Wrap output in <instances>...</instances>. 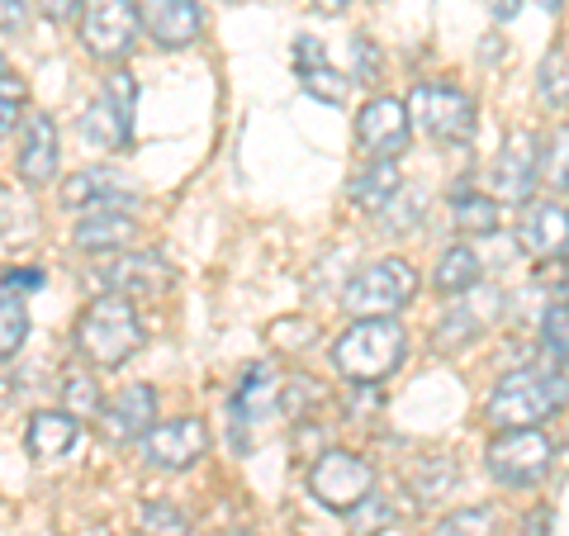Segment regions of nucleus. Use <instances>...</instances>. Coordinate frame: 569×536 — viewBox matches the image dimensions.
Wrapping results in <instances>:
<instances>
[{
	"label": "nucleus",
	"mask_w": 569,
	"mask_h": 536,
	"mask_svg": "<svg viewBox=\"0 0 569 536\" xmlns=\"http://www.w3.org/2000/svg\"><path fill=\"white\" fill-rule=\"evenodd\" d=\"M408 356V332L399 318H361L356 328H347L332 347L337 370L356 385H380L389 380Z\"/></svg>",
	"instance_id": "1"
},
{
	"label": "nucleus",
	"mask_w": 569,
	"mask_h": 536,
	"mask_svg": "<svg viewBox=\"0 0 569 536\" xmlns=\"http://www.w3.org/2000/svg\"><path fill=\"white\" fill-rule=\"evenodd\" d=\"M77 347L86 361L96 366H123L142 347V318L133 299L123 295H100L81 309L77 318Z\"/></svg>",
	"instance_id": "2"
},
{
	"label": "nucleus",
	"mask_w": 569,
	"mask_h": 536,
	"mask_svg": "<svg viewBox=\"0 0 569 536\" xmlns=\"http://www.w3.org/2000/svg\"><path fill=\"white\" fill-rule=\"evenodd\" d=\"M565 404V366L556 370H512L493 385L489 423L493 427H537L541 418L560 414Z\"/></svg>",
	"instance_id": "3"
},
{
	"label": "nucleus",
	"mask_w": 569,
	"mask_h": 536,
	"mask_svg": "<svg viewBox=\"0 0 569 536\" xmlns=\"http://www.w3.org/2000/svg\"><path fill=\"white\" fill-rule=\"evenodd\" d=\"M413 295H418V271L403 257H385L347 280L342 309L356 318H395L403 304H413Z\"/></svg>",
	"instance_id": "4"
},
{
	"label": "nucleus",
	"mask_w": 569,
	"mask_h": 536,
	"mask_svg": "<svg viewBox=\"0 0 569 536\" xmlns=\"http://www.w3.org/2000/svg\"><path fill=\"white\" fill-rule=\"evenodd\" d=\"M489 475L498 485H537L546 479V470L556 466V441L537 427H503L489 441Z\"/></svg>",
	"instance_id": "5"
},
{
	"label": "nucleus",
	"mask_w": 569,
	"mask_h": 536,
	"mask_svg": "<svg viewBox=\"0 0 569 536\" xmlns=\"http://www.w3.org/2000/svg\"><path fill=\"white\" fill-rule=\"evenodd\" d=\"M403 110H408V123H418L422 133H432L441 142H466L475 133V100L466 91H456V86L418 81Z\"/></svg>",
	"instance_id": "6"
},
{
	"label": "nucleus",
	"mask_w": 569,
	"mask_h": 536,
	"mask_svg": "<svg viewBox=\"0 0 569 536\" xmlns=\"http://www.w3.org/2000/svg\"><path fill=\"white\" fill-rule=\"evenodd\" d=\"M309 489L328 513H351L366 494H376V470L356 451H323L309 470Z\"/></svg>",
	"instance_id": "7"
},
{
	"label": "nucleus",
	"mask_w": 569,
	"mask_h": 536,
	"mask_svg": "<svg viewBox=\"0 0 569 536\" xmlns=\"http://www.w3.org/2000/svg\"><path fill=\"white\" fill-rule=\"evenodd\" d=\"M133 105H138V86L129 71H114L110 81H104V91L96 96V105L81 115V138L96 142L104 152H119L129 148L133 138Z\"/></svg>",
	"instance_id": "8"
},
{
	"label": "nucleus",
	"mask_w": 569,
	"mask_h": 536,
	"mask_svg": "<svg viewBox=\"0 0 569 536\" xmlns=\"http://www.w3.org/2000/svg\"><path fill=\"white\" fill-rule=\"evenodd\" d=\"M138 6L133 0H86L81 6V43L91 58L119 62L123 52H133L138 43Z\"/></svg>",
	"instance_id": "9"
},
{
	"label": "nucleus",
	"mask_w": 569,
	"mask_h": 536,
	"mask_svg": "<svg viewBox=\"0 0 569 536\" xmlns=\"http://www.w3.org/2000/svg\"><path fill=\"white\" fill-rule=\"evenodd\" d=\"M138 441H142L148 466L190 470V466H200L204 451H209V427H204V418H171V423H152Z\"/></svg>",
	"instance_id": "10"
},
{
	"label": "nucleus",
	"mask_w": 569,
	"mask_h": 536,
	"mask_svg": "<svg viewBox=\"0 0 569 536\" xmlns=\"http://www.w3.org/2000/svg\"><path fill=\"white\" fill-rule=\"evenodd\" d=\"M408 133H413V123H408L403 100H395V96L370 100L366 110L356 115V142H361L376 162H395L408 148Z\"/></svg>",
	"instance_id": "11"
},
{
	"label": "nucleus",
	"mask_w": 569,
	"mask_h": 536,
	"mask_svg": "<svg viewBox=\"0 0 569 536\" xmlns=\"http://www.w3.org/2000/svg\"><path fill=\"white\" fill-rule=\"evenodd\" d=\"M537 176H541V138L522 129V133H512L503 142V152H498V162H493V190H498V200H512V205L531 200V190H537Z\"/></svg>",
	"instance_id": "12"
},
{
	"label": "nucleus",
	"mask_w": 569,
	"mask_h": 536,
	"mask_svg": "<svg viewBox=\"0 0 569 536\" xmlns=\"http://www.w3.org/2000/svg\"><path fill=\"white\" fill-rule=\"evenodd\" d=\"M176 271L167 266L162 252H133V257H119L114 266L100 271V285L110 295H123V299H157L171 290Z\"/></svg>",
	"instance_id": "13"
},
{
	"label": "nucleus",
	"mask_w": 569,
	"mask_h": 536,
	"mask_svg": "<svg viewBox=\"0 0 569 536\" xmlns=\"http://www.w3.org/2000/svg\"><path fill=\"white\" fill-rule=\"evenodd\" d=\"M62 200H67L71 209H81V205H96V209H129V205H138V186L129 181V176L110 171V167H86V171H77V176H67Z\"/></svg>",
	"instance_id": "14"
},
{
	"label": "nucleus",
	"mask_w": 569,
	"mask_h": 536,
	"mask_svg": "<svg viewBox=\"0 0 569 536\" xmlns=\"http://www.w3.org/2000/svg\"><path fill=\"white\" fill-rule=\"evenodd\" d=\"M138 24L152 33L162 48H190L200 39V6L194 0H142Z\"/></svg>",
	"instance_id": "15"
},
{
	"label": "nucleus",
	"mask_w": 569,
	"mask_h": 536,
	"mask_svg": "<svg viewBox=\"0 0 569 536\" xmlns=\"http://www.w3.org/2000/svg\"><path fill=\"white\" fill-rule=\"evenodd\" d=\"M96 414H100V427H104V437L110 441H133V437H142L152 427L157 395H152V385H123L110 404L96 408Z\"/></svg>",
	"instance_id": "16"
},
{
	"label": "nucleus",
	"mask_w": 569,
	"mask_h": 536,
	"mask_svg": "<svg viewBox=\"0 0 569 536\" xmlns=\"http://www.w3.org/2000/svg\"><path fill=\"white\" fill-rule=\"evenodd\" d=\"M58 157H62L58 123L48 115H29L24 133H20V176L29 186H48L52 176H58Z\"/></svg>",
	"instance_id": "17"
},
{
	"label": "nucleus",
	"mask_w": 569,
	"mask_h": 536,
	"mask_svg": "<svg viewBox=\"0 0 569 536\" xmlns=\"http://www.w3.org/2000/svg\"><path fill=\"white\" fill-rule=\"evenodd\" d=\"M280 399H284V389H280L276 366L271 361H257L252 370L242 375V385H238V395H233V418L238 423H261V418L276 414Z\"/></svg>",
	"instance_id": "18"
},
{
	"label": "nucleus",
	"mask_w": 569,
	"mask_h": 536,
	"mask_svg": "<svg viewBox=\"0 0 569 536\" xmlns=\"http://www.w3.org/2000/svg\"><path fill=\"white\" fill-rule=\"evenodd\" d=\"M295 71H299V81H305V91L318 96V100H328V105H342L347 100V77H337V71L328 67V52L318 39H299L295 43Z\"/></svg>",
	"instance_id": "19"
},
{
	"label": "nucleus",
	"mask_w": 569,
	"mask_h": 536,
	"mask_svg": "<svg viewBox=\"0 0 569 536\" xmlns=\"http://www.w3.org/2000/svg\"><path fill=\"white\" fill-rule=\"evenodd\" d=\"M71 238H77L81 252H119V247L133 242V219L123 209H91Z\"/></svg>",
	"instance_id": "20"
},
{
	"label": "nucleus",
	"mask_w": 569,
	"mask_h": 536,
	"mask_svg": "<svg viewBox=\"0 0 569 536\" xmlns=\"http://www.w3.org/2000/svg\"><path fill=\"white\" fill-rule=\"evenodd\" d=\"M29 456L33 460H58L71 451V441H77V418L67 414V408H43V414L29 418Z\"/></svg>",
	"instance_id": "21"
},
{
	"label": "nucleus",
	"mask_w": 569,
	"mask_h": 536,
	"mask_svg": "<svg viewBox=\"0 0 569 536\" xmlns=\"http://www.w3.org/2000/svg\"><path fill=\"white\" fill-rule=\"evenodd\" d=\"M518 247L527 257H560L565 247V205H537L527 209V219L518 224Z\"/></svg>",
	"instance_id": "22"
},
{
	"label": "nucleus",
	"mask_w": 569,
	"mask_h": 536,
	"mask_svg": "<svg viewBox=\"0 0 569 536\" xmlns=\"http://www.w3.org/2000/svg\"><path fill=\"white\" fill-rule=\"evenodd\" d=\"M479 276H485V261H479V252L475 247H466V242H456V247H447V252L437 257V290L441 295H466V290H475L479 285Z\"/></svg>",
	"instance_id": "23"
},
{
	"label": "nucleus",
	"mask_w": 569,
	"mask_h": 536,
	"mask_svg": "<svg viewBox=\"0 0 569 536\" xmlns=\"http://www.w3.org/2000/svg\"><path fill=\"white\" fill-rule=\"evenodd\" d=\"M403 190V176H399V167L395 162H370L361 176H351V205L356 209H385L395 195Z\"/></svg>",
	"instance_id": "24"
},
{
	"label": "nucleus",
	"mask_w": 569,
	"mask_h": 536,
	"mask_svg": "<svg viewBox=\"0 0 569 536\" xmlns=\"http://www.w3.org/2000/svg\"><path fill=\"white\" fill-rule=\"evenodd\" d=\"M451 219H456L460 234L489 238V234H498V200H489V195H479V190H456L451 195Z\"/></svg>",
	"instance_id": "25"
},
{
	"label": "nucleus",
	"mask_w": 569,
	"mask_h": 536,
	"mask_svg": "<svg viewBox=\"0 0 569 536\" xmlns=\"http://www.w3.org/2000/svg\"><path fill=\"white\" fill-rule=\"evenodd\" d=\"M24 337H29V304L20 290H10V285L0 280V361H10Z\"/></svg>",
	"instance_id": "26"
},
{
	"label": "nucleus",
	"mask_w": 569,
	"mask_h": 536,
	"mask_svg": "<svg viewBox=\"0 0 569 536\" xmlns=\"http://www.w3.org/2000/svg\"><path fill=\"white\" fill-rule=\"evenodd\" d=\"M493 527H498V517L489 508H460L451 517H441L437 536H498Z\"/></svg>",
	"instance_id": "27"
},
{
	"label": "nucleus",
	"mask_w": 569,
	"mask_h": 536,
	"mask_svg": "<svg viewBox=\"0 0 569 536\" xmlns=\"http://www.w3.org/2000/svg\"><path fill=\"white\" fill-rule=\"evenodd\" d=\"M138 532L142 536H190V527H186V517L176 513L171 504H148L138 513Z\"/></svg>",
	"instance_id": "28"
},
{
	"label": "nucleus",
	"mask_w": 569,
	"mask_h": 536,
	"mask_svg": "<svg viewBox=\"0 0 569 536\" xmlns=\"http://www.w3.org/2000/svg\"><path fill=\"white\" fill-rule=\"evenodd\" d=\"M24 96H29V86L20 77H10V71H0V133H10L20 123Z\"/></svg>",
	"instance_id": "29"
},
{
	"label": "nucleus",
	"mask_w": 569,
	"mask_h": 536,
	"mask_svg": "<svg viewBox=\"0 0 569 536\" xmlns=\"http://www.w3.org/2000/svg\"><path fill=\"white\" fill-rule=\"evenodd\" d=\"M541 96L556 105V110H565V48H556L541 62Z\"/></svg>",
	"instance_id": "30"
},
{
	"label": "nucleus",
	"mask_w": 569,
	"mask_h": 536,
	"mask_svg": "<svg viewBox=\"0 0 569 536\" xmlns=\"http://www.w3.org/2000/svg\"><path fill=\"white\" fill-rule=\"evenodd\" d=\"M351 71H356V81H380V48L361 39V33L351 39Z\"/></svg>",
	"instance_id": "31"
},
{
	"label": "nucleus",
	"mask_w": 569,
	"mask_h": 536,
	"mask_svg": "<svg viewBox=\"0 0 569 536\" xmlns=\"http://www.w3.org/2000/svg\"><path fill=\"white\" fill-rule=\"evenodd\" d=\"M470 337H479V324H475V318H451V324H441V328L432 332V347L456 351V347H466Z\"/></svg>",
	"instance_id": "32"
},
{
	"label": "nucleus",
	"mask_w": 569,
	"mask_h": 536,
	"mask_svg": "<svg viewBox=\"0 0 569 536\" xmlns=\"http://www.w3.org/2000/svg\"><path fill=\"white\" fill-rule=\"evenodd\" d=\"M541 343H546V351H550V356H556V366H565V304H560V299L550 304V314H546Z\"/></svg>",
	"instance_id": "33"
},
{
	"label": "nucleus",
	"mask_w": 569,
	"mask_h": 536,
	"mask_svg": "<svg viewBox=\"0 0 569 536\" xmlns=\"http://www.w3.org/2000/svg\"><path fill=\"white\" fill-rule=\"evenodd\" d=\"M67 399H71V408H67L71 418H77V414H96V408H100V395H96L91 385H86V375H71V385H67Z\"/></svg>",
	"instance_id": "34"
},
{
	"label": "nucleus",
	"mask_w": 569,
	"mask_h": 536,
	"mask_svg": "<svg viewBox=\"0 0 569 536\" xmlns=\"http://www.w3.org/2000/svg\"><path fill=\"white\" fill-rule=\"evenodd\" d=\"M81 6H86V0H39V10L48 14V20H71V14H81Z\"/></svg>",
	"instance_id": "35"
},
{
	"label": "nucleus",
	"mask_w": 569,
	"mask_h": 536,
	"mask_svg": "<svg viewBox=\"0 0 569 536\" xmlns=\"http://www.w3.org/2000/svg\"><path fill=\"white\" fill-rule=\"evenodd\" d=\"M29 14V0H0V29H20Z\"/></svg>",
	"instance_id": "36"
},
{
	"label": "nucleus",
	"mask_w": 569,
	"mask_h": 536,
	"mask_svg": "<svg viewBox=\"0 0 569 536\" xmlns=\"http://www.w3.org/2000/svg\"><path fill=\"white\" fill-rule=\"evenodd\" d=\"M6 285H10V290H20V295H24V290H39L43 276H39V271H10V276H6Z\"/></svg>",
	"instance_id": "37"
},
{
	"label": "nucleus",
	"mask_w": 569,
	"mask_h": 536,
	"mask_svg": "<svg viewBox=\"0 0 569 536\" xmlns=\"http://www.w3.org/2000/svg\"><path fill=\"white\" fill-rule=\"evenodd\" d=\"M546 523H550V508H537V517L527 523V527H531L527 536H546Z\"/></svg>",
	"instance_id": "38"
},
{
	"label": "nucleus",
	"mask_w": 569,
	"mask_h": 536,
	"mask_svg": "<svg viewBox=\"0 0 569 536\" xmlns=\"http://www.w3.org/2000/svg\"><path fill=\"white\" fill-rule=\"evenodd\" d=\"M518 6H522V0H498L493 10H498V20H508V14H518Z\"/></svg>",
	"instance_id": "39"
},
{
	"label": "nucleus",
	"mask_w": 569,
	"mask_h": 536,
	"mask_svg": "<svg viewBox=\"0 0 569 536\" xmlns=\"http://www.w3.org/2000/svg\"><path fill=\"white\" fill-rule=\"evenodd\" d=\"M318 10H328V14H337V10H347V0H313Z\"/></svg>",
	"instance_id": "40"
},
{
	"label": "nucleus",
	"mask_w": 569,
	"mask_h": 536,
	"mask_svg": "<svg viewBox=\"0 0 569 536\" xmlns=\"http://www.w3.org/2000/svg\"><path fill=\"white\" fill-rule=\"evenodd\" d=\"M370 536H403L399 527H380V532H370Z\"/></svg>",
	"instance_id": "41"
},
{
	"label": "nucleus",
	"mask_w": 569,
	"mask_h": 536,
	"mask_svg": "<svg viewBox=\"0 0 569 536\" xmlns=\"http://www.w3.org/2000/svg\"><path fill=\"white\" fill-rule=\"evenodd\" d=\"M537 6H541V10H560V0H537Z\"/></svg>",
	"instance_id": "42"
},
{
	"label": "nucleus",
	"mask_w": 569,
	"mask_h": 536,
	"mask_svg": "<svg viewBox=\"0 0 569 536\" xmlns=\"http://www.w3.org/2000/svg\"><path fill=\"white\" fill-rule=\"evenodd\" d=\"M0 71H6V58H0Z\"/></svg>",
	"instance_id": "43"
}]
</instances>
